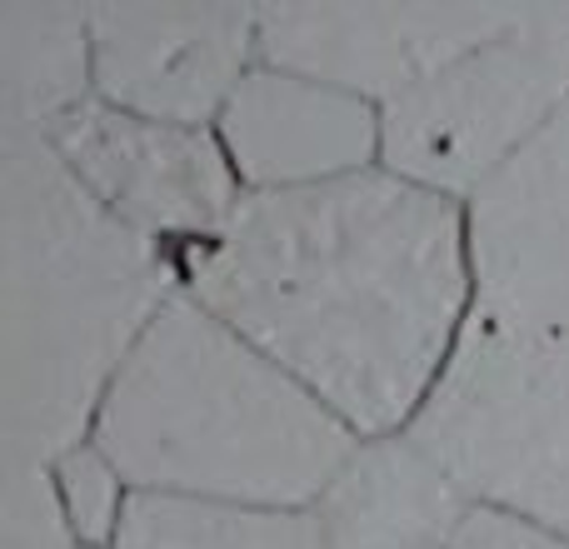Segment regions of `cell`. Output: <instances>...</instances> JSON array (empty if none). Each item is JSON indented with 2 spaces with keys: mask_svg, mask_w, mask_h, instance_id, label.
Here are the masks:
<instances>
[{
  "mask_svg": "<svg viewBox=\"0 0 569 549\" xmlns=\"http://www.w3.org/2000/svg\"><path fill=\"white\" fill-rule=\"evenodd\" d=\"M0 549H86L70 530L50 465H6Z\"/></svg>",
  "mask_w": 569,
  "mask_h": 549,
  "instance_id": "obj_14",
  "label": "cell"
},
{
  "mask_svg": "<svg viewBox=\"0 0 569 549\" xmlns=\"http://www.w3.org/2000/svg\"><path fill=\"white\" fill-rule=\"evenodd\" d=\"M450 549H569V535L535 520V515L510 510V505L470 500Z\"/></svg>",
  "mask_w": 569,
  "mask_h": 549,
  "instance_id": "obj_15",
  "label": "cell"
},
{
  "mask_svg": "<svg viewBox=\"0 0 569 549\" xmlns=\"http://www.w3.org/2000/svg\"><path fill=\"white\" fill-rule=\"evenodd\" d=\"M46 140L110 220L176 260L210 246L246 200L216 130L166 126L86 100Z\"/></svg>",
  "mask_w": 569,
  "mask_h": 549,
  "instance_id": "obj_6",
  "label": "cell"
},
{
  "mask_svg": "<svg viewBox=\"0 0 569 549\" xmlns=\"http://www.w3.org/2000/svg\"><path fill=\"white\" fill-rule=\"evenodd\" d=\"M216 136L246 196H270L375 170L385 120L375 100L260 60L220 110Z\"/></svg>",
  "mask_w": 569,
  "mask_h": 549,
  "instance_id": "obj_9",
  "label": "cell"
},
{
  "mask_svg": "<svg viewBox=\"0 0 569 549\" xmlns=\"http://www.w3.org/2000/svg\"><path fill=\"white\" fill-rule=\"evenodd\" d=\"M96 100L166 126L216 130L260 66L256 6H90Z\"/></svg>",
  "mask_w": 569,
  "mask_h": 549,
  "instance_id": "obj_8",
  "label": "cell"
},
{
  "mask_svg": "<svg viewBox=\"0 0 569 549\" xmlns=\"http://www.w3.org/2000/svg\"><path fill=\"white\" fill-rule=\"evenodd\" d=\"M90 440L130 495L246 510H315L360 450V435L186 290L130 350Z\"/></svg>",
  "mask_w": 569,
  "mask_h": 549,
  "instance_id": "obj_4",
  "label": "cell"
},
{
  "mask_svg": "<svg viewBox=\"0 0 569 549\" xmlns=\"http://www.w3.org/2000/svg\"><path fill=\"white\" fill-rule=\"evenodd\" d=\"M475 300L410 440L470 500L569 535V110L470 200Z\"/></svg>",
  "mask_w": 569,
  "mask_h": 549,
  "instance_id": "obj_2",
  "label": "cell"
},
{
  "mask_svg": "<svg viewBox=\"0 0 569 549\" xmlns=\"http://www.w3.org/2000/svg\"><path fill=\"white\" fill-rule=\"evenodd\" d=\"M110 549H325L310 510H246V505L136 495Z\"/></svg>",
  "mask_w": 569,
  "mask_h": 549,
  "instance_id": "obj_12",
  "label": "cell"
},
{
  "mask_svg": "<svg viewBox=\"0 0 569 549\" xmlns=\"http://www.w3.org/2000/svg\"><path fill=\"white\" fill-rule=\"evenodd\" d=\"M50 475H56V495H60V510H66L70 530L86 549H110L126 525L130 510V485L120 480V470L106 460L96 440L76 445L66 450L60 460H50Z\"/></svg>",
  "mask_w": 569,
  "mask_h": 549,
  "instance_id": "obj_13",
  "label": "cell"
},
{
  "mask_svg": "<svg viewBox=\"0 0 569 549\" xmlns=\"http://www.w3.org/2000/svg\"><path fill=\"white\" fill-rule=\"evenodd\" d=\"M180 274L345 430L390 440L425 415L470 320V206L385 166L246 196Z\"/></svg>",
  "mask_w": 569,
  "mask_h": 549,
  "instance_id": "obj_1",
  "label": "cell"
},
{
  "mask_svg": "<svg viewBox=\"0 0 569 549\" xmlns=\"http://www.w3.org/2000/svg\"><path fill=\"white\" fill-rule=\"evenodd\" d=\"M569 110V6H525L505 36L380 106V166L470 206Z\"/></svg>",
  "mask_w": 569,
  "mask_h": 549,
  "instance_id": "obj_5",
  "label": "cell"
},
{
  "mask_svg": "<svg viewBox=\"0 0 569 549\" xmlns=\"http://www.w3.org/2000/svg\"><path fill=\"white\" fill-rule=\"evenodd\" d=\"M96 100L90 6L0 0V136H50Z\"/></svg>",
  "mask_w": 569,
  "mask_h": 549,
  "instance_id": "obj_11",
  "label": "cell"
},
{
  "mask_svg": "<svg viewBox=\"0 0 569 549\" xmlns=\"http://www.w3.org/2000/svg\"><path fill=\"white\" fill-rule=\"evenodd\" d=\"M470 495L410 435L360 440L315 505L325 549H450Z\"/></svg>",
  "mask_w": 569,
  "mask_h": 549,
  "instance_id": "obj_10",
  "label": "cell"
},
{
  "mask_svg": "<svg viewBox=\"0 0 569 549\" xmlns=\"http://www.w3.org/2000/svg\"><path fill=\"white\" fill-rule=\"evenodd\" d=\"M180 290V260L110 220L46 136H0L6 465L86 445L130 350Z\"/></svg>",
  "mask_w": 569,
  "mask_h": 549,
  "instance_id": "obj_3",
  "label": "cell"
},
{
  "mask_svg": "<svg viewBox=\"0 0 569 549\" xmlns=\"http://www.w3.org/2000/svg\"><path fill=\"white\" fill-rule=\"evenodd\" d=\"M520 16L525 6H260V60L390 106Z\"/></svg>",
  "mask_w": 569,
  "mask_h": 549,
  "instance_id": "obj_7",
  "label": "cell"
}]
</instances>
